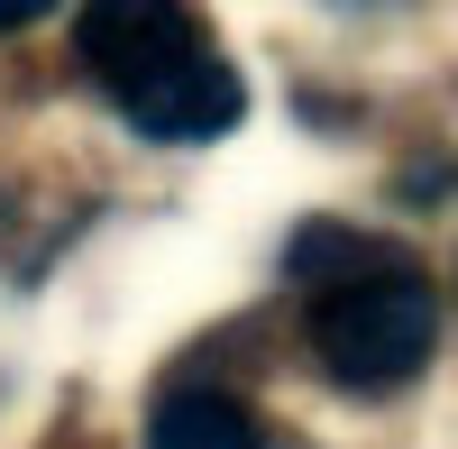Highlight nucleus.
I'll return each mask as SVG.
<instances>
[{
  "instance_id": "nucleus-1",
  "label": "nucleus",
  "mask_w": 458,
  "mask_h": 449,
  "mask_svg": "<svg viewBox=\"0 0 458 449\" xmlns=\"http://www.w3.org/2000/svg\"><path fill=\"white\" fill-rule=\"evenodd\" d=\"M312 349L321 377L349 394H394L431 367L440 349V293L422 284V267L403 257H376L358 275H330L312 293Z\"/></svg>"
},
{
  "instance_id": "nucleus-2",
  "label": "nucleus",
  "mask_w": 458,
  "mask_h": 449,
  "mask_svg": "<svg viewBox=\"0 0 458 449\" xmlns=\"http://www.w3.org/2000/svg\"><path fill=\"white\" fill-rule=\"evenodd\" d=\"M73 55L92 64V83L110 101H129V92L157 83V73H174L183 55H202V19L183 10V0H83Z\"/></svg>"
},
{
  "instance_id": "nucleus-3",
  "label": "nucleus",
  "mask_w": 458,
  "mask_h": 449,
  "mask_svg": "<svg viewBox=\"0 0 458 449\" xmlns=\"http://www.w3.org/2000/svg\"><path fill=\"white\" fill-rule=\"evenodd\" d=\"M120 110H129V129L165 138V147H193V138L239 129V120H248V92H239V73H229V64L202 47V55H183L174 73H157L147 92H129Z\"/></svg>"
},
{
  "instance_id": "nucleus-4",
  "label": "nucleus",
  "mask_w": 458,
  "mask_h": 449,
  "mask_svg": "<svg viewBox=\"0 0 458 449\" xmlns=\"http://www.w3.org/2000/svg\"><path fill=\"white\" fill-rule=\"evenodd\" d=\"M147 449H266V431L220 385H165L157 413H147Z\"/></svg>"
},
{
  "instance_id": "nucleus-5",
  "label": "nucleus",
  "mask_w": 458,
  "mask_h": 449,
  "mask_svg": "<svg viewBox=\"0 0 458 449\" xmlns=\"http://www.w3.org/2000/svg\"><path fill=\"white\" fill-rule=\"evenodd\" d=\"M376 239H358V230H330V220H312V230H302L293 248H284V267L293 275H312V284H330V275H358V267H376Z\"/></svg>"
},
{
  "instance_id": "nucleus-6",
  "label": "nucleus",
  "mask_w": 458,
  "mask_h": 449,
  "mask_svg": "<svg viewBox=\"0 0 458 449\" xmlns=\"http://www.w3.org/2000/svg\"><path fill=\"white\" fill-rule=\"evenodd\" d=\"M55 0H0V37H19V28H37Z\"/></svg>"
}]
</instances>
